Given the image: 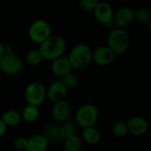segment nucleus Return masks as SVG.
<instances>
[{
	"label": "nucleus",
	"mask_w": 151,
	"mask_h": 151,
	"mask_svg": "<svg viewBox=\"0 0 151 151\" xmlns=\"http://www.w3.org/2000/svg\"><path fill=\"white\" fill-rule=\"evenodd\" d=\"M51 65H50V70L51 73L58 77V78H62L64 76H65L66 74H68L69 73L72 72L73 67L67 58V57H59L54 60L51 61Z\"/></svg>",
	"instance_id": "14"
},
{
	"label": "nucleus",
	"mask_w": 151,
	"mask_h": 151,
	"mask_svg": "<svg viewBox=\"0 0 151 151\" xmlns=\"http://www.w3.org/2000/svg\"><path fill=\"white\" fill-rule=\"evenodd\" d=\"M7 127H16L22 121L21 114L15 109H8L0 117Z\"/></svg>",
	"instance_id": "16"
},
{
	"label": "nucleus",
	"mask_w": 151,
	"mask_h": 151,
	"mask_svg": "<svg viewBox=\"0 0 151 151\" xmlns=\"http://www.w3.org/2000/svg\"><path fill=\"white\" fill-rule=\"evenodd\" d=\"M107 43V46L117 56L128 50L130 46V37L124 28H115L110 33Z\"/></svg>",
	"instance_id": "4"
},
{
	"label": "nucleus",
	"mask_w": 151,
	"mask_h": 151,
	"mask_svg": "<svg viewBox=\"0 0 151 151\" xmlns=\"http://www.w3.org/2000/svg\"><path fill=\"white\" fill-rule=\"evenodd\" d=\"M93 12L95 19L103 25H109L113 19V9L108 1H99Z\"/></svg>",
	"instance_id": "9"
},
{
	"label": "nucleus",
	"mask_w": 151,
	"mask_h": 151,
	"mask_svg": "<svg viewBox=\"0 0 151 151\" xmlns=\"http://www.w3.org/2000/svg\"><path fill=\"white\" fill-rule=\"evenodd\" d=\"M4 44L2 42H0V57H1V56L4 54Z\"/></svg>",
	"instance_id": "30"
},
{
	"label": "nucleus",
	"mask_w": 151,
	"mask_h": 151,
	"mask_svg": "<svg viewBox=\"0 0 151 151\" xmlns=\"http://www.w3.org/2000/svg\"><path fill=\"white\" fill-rule=\"evenodd\" d=\"M4 53H11V52H13V51H12V46H10V45H4Z\"/></svg>",
	"instance_id": "29"
},
{
	"label": "nucleus",
	"mask_w": 151,
	"mask_h": 151,
	"mask_svg": "<svg viewBox=\"0 0 151 151\" xmlns=\"http://www.w3.org/2000/svg\"><path fill=\"white\" fill-rule=\"evenodd\" d=\"M116 55L108 46L96 48L92 53V61L99 66H107L113 63Z\"/></svg>",
	"instance_id": "11"
},
{
	"label": "nucleus",
	"mask_w": 151,
	"mask_h": 151,
	"mask_svg": "<svg viewBox=\"0 0 151 151\" xmlns=\"http://www.w3.org/2000/svg\"><path fill=\"white\" fill-rule=\"evenodd\" d=\"M82 144V139L74 134L72 137L63 140V150L64 151H81Z\"/></svg>",
	"instance_id": "20"
},
{
	"label": "nucleus",
	"mask_w": 151,
	"mask_h": 151,
	"mask_svg": "<svg viewBox=\"0 0 151 151\" xmlns=\"http://www.w3.org/2000/svg\"><path fill=\"white\" fill-rule=\"evenodd\" d=\"M60 81L65 84V86L67 88V89H75L79 88L81 84V79L79 75L75 73H69L65 76L62 77Z\"/></svg>",
	"instance_id": "22"
},
{
	"label": "nucleus",
	"mask_w": 151,
	"mask_h": 151,
	"mask_svg": "<svg viewBox=\"0 0 151 151\" xmlns=\"http://www.w3.org/2000/svg\"><path fill=\"white\" fill-rule=\"evenodd\" d=\"M99 118V110L93 104L81 105L75 112V123L81 128L96 126Z\"/></svg>",
	"instance_id": "3"
},
{
	"label": "nucleus",
	"mask_w": 151,
	"mask_h": 151,
	"mask_svg": "<svg viewBox=\"0 0 151 151\" xmlns=\"http://www.w3.org/2000/svg\"><path fill=\"white\" fill-rule=\"evenodd\" d=\"M38 50L43 59L52 61L64 55L66 50V42L65 38L59 35H51L39 44Z\"/></svg>",
	"instance_id": "1"
},
{
	"label": "nucleus",
	"mask_w": 151,
	"mask_h": 151,
	"mask_svg": "<svg viewBox=\"0 0 151 151\" xmlns=\"http://www.w3.org/2000/svg\"><path fill=\"white\" fill-rule=\"evenodd\" d=\"M112 133L116 137L123 138L127 135L128 129L127 126V122L125 121H117L112 126Z\"/></svg>",
	"instance_id": "25"
},
{
	"label": "nucleus",
	"mask_w": 151,
	"mask_h": 151,
	"mask_svg": "<svg viewBox=\"0 0 151 151\" xmlns=\"http://www.w3.org/2000/svg\"><path fill=\"white\" fill-rule=\"evenodd\" d=\"M0 73H1V69H0Z\"/></svg>",
	"instance_id": "32"
},
{
	"label": "nucleus",
	"mask_w": 151,
	"mask_h": 151,
	"mask_svg": "<svg viewBox=\"0 0 151 151\" xmlns=\"http://www.w3.org/2000/svg\"><path fill=\"white\" fill-rule=\"evenodd\" d=\"M50 112L54 122L58 124H62L66 121H69L73 111L71 104L65 99L53 103Z\"/></svg>",
	"instance_id": "8"
},
{
	"label": "nucleus",
	"mask_w": 151,
	"mask_h": 151,
	"mask_svg": "<svg viewBox=\"0 0 151 151\" xmlns=\"http://www.w3.org/2000/svg\"><path fill=\"white\" fill-rule=\"evenodd\" d=\"M92 53L93 51L88 44L80 43L72 48L67 58L73 68L84 69L91 63Z\"/></svg>",
	"instance_id": "2"
},
{
	"label": "nucleus",
	"mask_w": 151,
	"mask_h": 151,
	"mask_svg": "<svg viewBox=\"0 0 151 151\" xmlns=\"http://www.w3.org/2000/svg\"><path fill=\"white\" fill-rule=\"evenodd\" d=\"M25 151H26V150H25Z\"/></svg>",
	"instance_id": "33"
},
{
	"label": "nucleus",
	"mask_w": 151,
	"mask_h": 151,
	"mask_svg": "<svg viewBox=\"0 0 151 151\" xmlns=\"http://www.w3.org/2000/svg\"><path fill=\"white\" fill-rule=\"evenodd\" d=\"M27 138L25 136H17L13 140L12 145L13 148L17 151H25L27 148Z\"/></svg>",
	"instance_id": "26"
},
{
	"label": "nucleus",
	"mask_w": 151,
	"mask_h": 151,
	"mask_svg": "<svg viewBox=\"0 0 151 151\" xmlns=\"http://www.w3.org/2000/svg\"><path fill=\"white\" fill-rule=\"evenodd\" d=\"M43 135L47 138L50 143H58L62 141L59 133V125L56 122H50L45 125Z\"/></svg>",
	"instance_id": "18"
},
{
	"label": "nucleus",
	"mask_w": 151,
	"mask_h": 151,
	"mask_svg": "<svg viewBox=\"0 0 151 151\" xmlns=\"http://www.w3.org/2000/svg\"><path fill=\"white\" fill-rule=\"evenodd\" d=\"M128 134L134 136H142L149 131V122L142 116H133L127 121Z\"/></svg>",
	"instance_id": "10"
},
{
	"label": "nucleus",
	"mask_w": 151,
	"mask_h": 151,
	"mask_svg": "<svg viewBox=\"0 0 151 151\" xmlns=\"http://www.w3.org/2000/svg\"><path fill=\"white\" fill-rule=\"evenodd\" d=\"M42 60L43 58L38 49L29 50L25 56V61L30 66H37L42 63Z\"/></svg>",
	"instance_id": "21"
},
{
	"label": "nucleus",
	"mask_w": 151,
	"mask_h": 151,
	"mask_svg": "<svg viewBox=\"0 0 151 151\" xmlns=\"http://www.w3.org/2000/svg\"><path fill=\"white\" fill-rule=\"evenodd\" d=\"M20 114H21L22 120H24L27 123H34L39 119L40 116L39 107L27 104L23 107Z\"/></svg>",
	"instance_id": "19"
},
{
	"label": "nucleus",
	"mask_w": 151,
	"mask_h": 151,
	"mask_svg": "<svg viewBox=\"0 0 151 151\" xmlns=\"http://www.w3.org/2000/svg\"><path fill=\"white\" fill-rule=\"evenodd\" d=\"M134 20L141 24H149L151 20V13L150 10L144 7L137 8L134 10Z\"/></svg>",
	"instance_id": "23"
},
{
	"label": "nucleus",
	"mask_w": 151,
	"mask_h": 151,
	"mask_svg": "<svg viewBox=\"0 0 151 151\" xmlns=\"http://www.w3.org/2000/svg\"><path fill=\"white\" fill-rule=\"evenodd\" d=\"M24 95L27 104L39 107L47 98V90L41 82L33 81L27 86Z\"/></svg>",
	"instance_id": "6"
},
{
	"label": "nucleus",
	"mask_w": 151,
	"mask_h": 151,
	"mask_svg": "<svg viewBox=\"0 0 151 151\" xmlns=\"http://www.w3.org/2000/svg\"><path fill=\"white\" fill-rule=\"evenodd\" d=\"M98 0H80V6L86 12H93L98 4Z\"/></svg>",
	"instance_id": "27"
},
{
	"label": "nucleus",
	"mask_w": 151,
	"mask_h": 151,
	"mask_svg": "<svg viewBox=\"0 0 151 151\" xmlns=\"http://www.w3.org/2000/svg\"><path fill=\"white\" fill-rule=\"evenodd\" d=\"M6 130H7V127L5 126V124L4 123V121L0 118V139L2 137H4V135L6 133Z\"/></svg>",
	"instance_id": "28"
},
{
	"label": "nucleus",
	"mask_w": 151,
	"mask_h": 151,
	"mask_svg": "<svg viewBox=\"0 0 151 151\" xmlns=\"http://www.w3.org/2000/svg\"><path fill=\"white\" fill-rule=\"evenodd\" d=\"M46 90H47V98H49L52 103L65 100L68 93L67 88L60 80L53 81L49 86V88H46Z\"/></svg>",
	"instance_id": "13"
},
{
	"label": "nucleus",
	"mask_w": 151,
	"mask_h": 151,
	"mask_svg": "<svg viewBox=\"0 0 151 151\" xmlns=\"http://www.w3.org/2000/svg\"><path fill=\"white\" fill-rule=\"evenodd\" d=\"M51 35L50 24L45 19H35L29 26L28 37L35 43L41 44Z\"/></svg>",
	"instance_id": "5"
},
{
	"label": "nucleus",
	"mask_w": 151,
	"mask_h": 151,
	"mask_svg": "<svg viewBox=\"0 0 151 151\" xmlns=\"http://www.w3.org/2000/svg\"><path fill=\"white\" fill-rule=\"evenodd\" d=\"M98 1H108L109 2V0H98Z\"/></svg>",
	"instance_id": "31"
},
{
	"label": "nucleus",
	"mask_w": 151,
	"mask_h": 151,
	"mask_svg": "<svg viewBox=\"0 0 151 151\" xmlns=\"http://www.w3.org/2000/svg\"><path fill=\"white\" fill-rule=\"evenodd\" d=\"M59 133L63 141L76 134V127L73 123L66 121L65 123H62V125H59Z\"/></svg>",
	"instance_id": "24"
},
{
	"label": "nucleus",
	"mask_w": 151,
	"mask_h": 151,
	"mask_svg": "<svg viewBox=\"0 0 151 151\" xmlns=\"http://www.w3.org/2000/svg\"><path fill=\"white\" fill-rule=\"evenodd\" d=\"M23 68V62L21 58L14 52L4 53L0 57V69L1 73L8 76L18 75Z\"/></svg>",
	"instance_id": "7"
},
{
	"label": "nucleus",
	"mask_w": 151,
	"mask_h": 151,
	"mask_svg": "<svg viewBox=\"0 0 151 151\" xmlns=\"http://www.w3.org/2000/svg\"><path fill=\"white\" fill-rule=\"evenodd\" d=\"M113 19L119 28H126L131 26L134 21V10L128 6L121 7L113 15Z\"/></svg>",
	"instance_id": "12"
},
{
	"label": "nucleus",
	"mask_w": 151,
	"mask_h": 151,
	"mask_svg": "<svg viewBox=\"0 0 151 151\" xmlns=\"http://www.w3.org/2000/svg\"><path fill=\"white\" fill-rule=\"evenodd\" d=\"M50 142L43 134H35L27 138L26 151H47Z\"/></svg>",
	"instance_id": "15"
},
{
	"label": "nucleus",
	"mask_w": 151,
	"mask_h": 151,
	"mask_svg": "<svg viewBox=\"0 0 151 151\" xmlns=\"http://www.w3.org/2000/svg\"><path fill=\"white\" fill-rule=\"evenodd\" d=\"M81 139L88 145H96L101 141V133L96 126L82 128Z\"/></svg>",
	"instance_id": "17"
}]
</instances>
